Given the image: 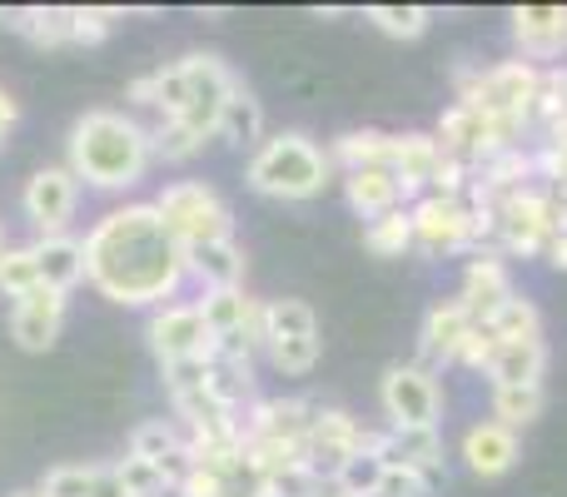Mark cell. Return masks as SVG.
I'll use <instances>...</instances> for the list:
<instances>
[{"label":"cell","instance_id":"obj_1","mask_svg":"<svg viewBox=\"0 0 567 497\" xmlns=\"http://www.w3.org/2000/svg\"><path fill=\"white\" fill-rule=\"evenodd\" d=\"M189 279L185 245L150 199L115 205L85 235V283L120 309H165Z\"/></svg>","mask_w":567,"mask_h":497},{"label":"cell","instance_id":"obj_28","mask_svg":"<svg viewBox=\"0 0 567 497\" xmlns=\"http://www.w3.org/2000/svg\"><path fill=\"white\" fill-rule=\"evenodd\" d=\"M383 473H389V463H383V433L363 428L359 453H353V458L339 468L333 493H339V497H373V493H379V483H383Z\"/></svg>","mask_w":567,"mask_h":497},{"label":"cell","instance_id":"obj_16","mask_svg":"<svg viewBox=\"0 0 567 497\" xmlns=\"http://www.w3.org/2000/svg\"><path fill=\"white\" fill-rule=\"evenodd\" d=\"M508 20L528 65L543 60V70H548V60H558L567 50V6H518Z\"/></svg>","mask_w":567,"mask_h":497},{"label":"cell","instance_id":"obj_9","mask_svg":"<svg viewBox=\"0 0 567 497\" xmlns=\"http://www.w3.org/2000/svg\"><path fill=\"white\" fill-rule=\"evenodd\" d=\"M179 80H185V100H179L175 125H185L189 135L209 139L219 130V110H225V100H229V90H235L239 75L219 55L195 50V55L179 60Z\"/></svg>","mask_w":567,"mask_h":497},{"label":"cell","instance_id":"obj_2","mask_svg":"<svg viewBox=\"0 0 567 497\" xmlns=\"http://www.w3.org/2000/svg\"><path fill=\"white\" fill-rule=\"evenodd\" d=\"M155 145H150V125H140L125 110H85L70 125V175L80 189H100V195H125L145 179Z\"/></svg>","mask_w":567,"mask_h":497},{"label":"cell","instance_id":"obj_35","mask_svg":"<svg viewBox=\"0 0 567 497\" xmlns=\"http://www.w3.org/2000/svg\"><path fill=\"white\" fill-rule=\"evenodd\" d=\"M543 413V383H523V389H493V423L503 428H528Z\"/></svg>","mask_w":567,"mask_h":497},{"label":"cell","instance_id":"obj_22","mask_svg":"<svg viewBox=\"0 0 567 497\" xmlns=\"http://www.w3.org/2000/svg\"><path fill=\"white\" fill-rule=\"evenodd\" d=\"M468 333H473L468 309H463L458 299H443V303H433L429 319H423L419 353L429 363H458V349H463V339H468Z\"/></svg>","mask_w":567,"mask_h":497},{"label":"cell","instance_id":"obj_24","mask_svg":"<svg viewBox=\"0 0 567 497\" xmlns=\"http://www.w3.org/2000/svg\"><path fill=\"white\" fill-rule=\"evenodd\" d=\"M343 199H349V209L359 219H369V225L383 215H393V209H409L393 169H359V175H343Z\"/></svg>","mask_w":567,"mask_h":497},{"label":"cell","instance_id":"obj_21","mask_svg":"<svg viewBox=\"0 0 567 497\" xmlns=\"http://www.w3.org/2000/svg\"><path fill=\"white\" fill-rule=\"evenodd\" d=\"M130 453L135 458H150V463H159L165 468V478H169V488H175L179 478L189 473V443H185V428H179L175 418H145L135 433H130Z\"/></svg>","mask_w":567,"mask_h":497},{"label":"cell","instance_id":"obj_31","mask_svg":"<svg viewBox=\"0 0 567 497\" xmlns=\"http://www.w3.org/2000/svg\"><path fill=\"white\" fill-rule=\"evenodd\" d=\"M209 393H215L225 408L245 413L249 403L259 398V393H255V363H245V359H219V353H209Z\"/></svg>","mask_w":567,"mask_h":497},{"label":"cell","instance_id":"obj_36","mask_svg":"<svg viewBox=\"0 0 567 497\" xmlns=\"http://www.w3.org/2000/svg\"><path fill=\"white\" fill-rule=\"evenodd\" d=\"M363 20L373 30H383L389 40H419L433 25V10L429 6H369Z\"/></svg>","mask_w":567,"mask_h":497},{"label":"cell","instance_id":"obj_30","mask_svg":"<svg viewBox=\"0 0 567 497\" xmlns=\"http://www.w3.org/2000/svg\"><path fill=\"white\" fill-rule=\"evenodd\" d=\"M293 339H319V313L303 299H275L265 303V349Z\"/></svg>","mask_w":567,"mask_h":497},{"label":"cell","instance_id":"obj_38","mask_svg":"<svg viewBox=\"0 0 567 497\" xmlns=\"http://www.w3.org/2000/svg\"><path fill=\"white\" fill-rule=\"evenodd\" d=\"M115 478H120V488H125V497H165L169 493L165 468L150 458H135V453L115 458Z\"/></svg>","mask_w":567,"mask_h":497},{"label":"cell","instance_id":"obj_32","mask_svg":"<svg viewBox=\"0 0 567 497\" xmlns=\"http://www.w3.org/2000/svg\"><path fill=\"white\" fill-rule=\"evenodd\" d=\"M483 329L493 333V343H523V339H543V313L533 299H523V293H513L508 303H503L498 313H493Z\"/></svg>","mask_w":567,"mask_h":497},{"label":"cell","instance_id":"obj_7","mask_svg":"<svg viewBox=\"0 0 567 497\" xmlns=\"http://www.w3.org/2000/svg\"><path fill=\"white\" fill-rule=\"evenodd\" d=\"M488 225H493V249L538 259V253H548V245L558 239V229H563L558 195L533 185V189H523V195H513L508 205L488 219Z\"/></svg>","mask_w":567,"mask_h":497},{"label":"cell","instance_id":"obj_25","mask_svg":"<svg viewBox=\"0 0 567 497\" xmlns=\"http://www.w3.org/2000/svg\"><path fill=\"white\" fill-rule=\"evenodd\" d=\"M548 373V343L523 339V343H498L488 363L493 389H523V383H543Z\"/></svg>","mask_w":567,"mask_h":497},{"label":"cell","instance_id":"obj_18","mask_svg":"<svg viewBox=\"0 0 567 497\" xmlns=\"http://www.w3.org/2000/svg\"><path fill=\"white\" fill-rule=\"evenodd\" d=\"M383 463L389 468H413L439 488L449 478L443 468V433L439 428H383Z\"/></svg>","mask_w":567,"mask_h":497},{"label":"cell","instance_id":"obj_27","mask_svg":"<svg viewBox=\"0 0 567 497\" xmlns=\"http://www.w3.org/2000/svg\"><path fill=\"white\" fill-rule=\"evenodd\" d=\"M35 259H40V283L50 289H75L85 283V239L80 235H55V239H35Z\"/></svg>","mask_w":567,"mask_h":497},{"label":"cell","instance_id":"obj_23","mask_svg":"<svg viewBox=\"0 0 567 497\" xmlns=\"http://www.w3.org/2000/svg\"><path fill=\"white\" fill-rule=\"evenodd\" d=\"M189 259V279L199 283V293L209 289H245V249L239 239H215V245H199V249H185Z\"/></svg>","mask_w":567,"mask_h":497},{"label":"cell","instance_id":"obj_39","mask_svg":"<svg viewBox=\"0 0 567 497\" xmlns=\"http://www.w3.org/2000/svg\"><path fill=\"white\" fill-rule=\"evenodd\" d=\"M265 497H323V478L303 463H284L265 478Z\"/></svg>","mask_w":567,"mask_h":497},{"label":"cell","instance_id":"obj_49","mask_svg":"<svg viewBox=\"0 0 567 497\" xmlns=\"http://www.w3.org/2000/svg\"><path fill=\"white\" fill-rule=\"evenodd\" d=\"M0 249H6V239H0Z\"/></svg>","mask_w":567,"mask_h":497},{"label":"cell","instance_id":"obj_26","mask_svg":"<svg viewBox=\"0 0 567 497\" xmlns=\"http://www.w3.org/2000/svg\"><path fill=\"white\" fill-rule=\"evenodd\" d=\"M225 145H239V149H259L265 145V105L255 100V90L245 80H235L229 90L225 110H219V130H215Z\"/></svg>","mask_w":567,"mask_h":497},{"label":"cell","instance_id":"obj_47","mask_svg":"<svg viewBox=\"0 0 567 497\" xmlns=\"http://www.w3.org/2000/svg\"><path fill=\"white\" fill-rule=\"evenodd\" d=\"M10 497H40V493H35V488H25V493H10Z\"/></svg>","mask_w":567,"mask_h":497},{"label":"cell","instance_id":"obj_41","mask_svg":"<svg viewBox=\"0 0 567 497\" xmlns=\"http://www.w3.org/2000/svg\"><path fill=\"white\" fill-rule=\"evenodd\" d=\"M373 497H433V483L423 478V473H413V468H389Z\"/></svg>","mask_w":567,"mask_h":497},{"label":"cell","instance_id":"obj_48","mask_svg":"<svg viewBox=\"0 0 567 497\" xmlns=\"http://www.w3.org/2000/svg\"><path fill=\"white\" fill-rule=\"evenodd\" d=\"M553 145H558V149H563V155H567V135H563V139H553Z\"/></svg>","mask_w":567,"mask_h":497},{"label":"cell","instance_id":"obj_42","mask_svg":"<svg viewBox=\"0 0 567 497\" xmlns=\"http://www.w3.org/2000/svg\"><path fill=\"white\" fill-rule=\"evenodd\" d=\"M175 497H219V468H205V463H189V473L169 488Z\"/></svg>","mask_w":567,"mask_h":497},{"label":"cell","instance_id":"obj_12","mask_svg":"<svg viewBox=\"0 0 567 497\" xmlns=\"http://www.w3.org/2000/svg\"><path fill=\"white\" fill-rule=\"evenodd\" d=\"M20 209H25L35 239H55L70 235V219L80 209V179L70 175V165H45L25 179L20 189Z\"/></svg>","mask_w":567,"mask_h":497},{"label":"cell","instance_id":"obj_29","mask_svg":"<svg viewBox=\"0 0 567 497\" xmlns=\"http://www.w3.org/2000/svg\"><path fill=\"white\" fill-rule=\"evenodd\" d=\"M393 155V135L383 130H349L329 145V165L343 169V175H359V169H389Z\"/></svg>","mask_w":567,"mask_h":497},{"label":"cell","instance_id":"obj_33","mask_svg":"<svg viewBox=\"0 0 567 497\" xmlns=\"http://www.w3.org/2000/svg\"><path fill=\"white\" fill-rule=\"evenodd\" d=\"M30 289H40V259L35 245H6L0 249V299H25Z\"/></svg>","mask_w":567,"mask_h":497},{"label":"cell","instance_id":"obj_37","mask_svg":"<svg viewBox=\"0 0 567 497\" xmlns=\"http://www.w3.org/2000/svg\"><path fill=\"white\" fill-rule=\"evenodd\" d=\"M100 468L105 463H55V468L40 478V497H90L100 483Z\"/></svg>","mask_w":567,"mask_h":497},{"label":"cell","instance_id":"obj_34","mask_svg":"<svg viewBox=\"0 0 567 497\" xmlns=\"http://www.w3.org/2000/svg\"><path fill=\"white\" fill-rule=\"evenodd\" d=\"M363 249H369L373 259H403V253L413 249V219H409V209H393V215L373 219V225L363 229Z\"/></svg>","mask_w":567,"mask_h":497},{"label":"cell","instance_id":"obj_15","mask_svg":"<svg viewBox=\"0 0 567 497\" xmlns=\"http://www.w3.org/2000/svg\"><path fill=\"white\" fill-rule=\"evenodd\" d=\"M513 293L518 289H513L508 263H503L498 253H473L468 269H463V289H458V303L468 309L473 329H483V323H488L493 313L513 299Z\"/></svg>","mask_w":567,"mask_h":497},{"label":"cell","instance_id":"obj_50","mask_svg":"<svg viewBox=\"0 0 567 497\" xmlns=\"http://www.w3.org/2000/svg\"><path fill=\"white\" fill-rule=\"evenodd\" d=\"M333 497H339V493H333Z\"/></svg>","mask_w":567,"mask_h":497},{"label":"cell","instance_id":"obj_40","mask_svg":"<svg viewBox=\"0 0 567 497\" xmlns=\"http://www.w3.org/2000/svg\"><path fill=\"white\" fill-rule=\"evenodd\" d=\"M269 363H275L279 373H289V379H303V373H313V363H319L323 353V339H293V343H275V349H265Z\"/></svg>","mask_w":567,"mask_h":497},{"label":"cell","instance_id":"obj_4","mask_svg":"<svg viewBox=\"0 0 567 497\" xmlns=\"http://www.w3.org/2000/svg\"><path fill=\"white\" fill-rule=\"evenodd\" d=\"M533 95H538V65H528V60H503L493 70H463L458 75V100L498 120L513 145L533 125Z\"/></svg>","mask_w":567,"mask_h":497},{"label":"cell","instance_id":"obj_43","mask_svg":"<svg viewBox=\"0 0 567 497\" xmlns=\"http://www.w3.org/2000/svg\"><path fill=\"white\" fill-rule=\"evenodd\" d=\"M493 349H498V343H493V333L488 329H473L468 339H463V349H458V363H463V369H483V373H488Z\"/></svg>","mask_w":567,"mask_h":497},{"label":"cell","instance_id":"obj_11","mask_svg":"<svg viewBox=\"0 0 567 497\" xmlns=\"http://www.w3.org/2000/svg\"><path fill=\"white\" fill-rule=\"evenodd\" d=\"M145 339H150V353L159 359V369H175V363L209 359V353H215V333H209L195 299L189 303L175 299V303H165V309H150Z\"/></svg>","mask_w":567,"mask_h":497},{"label":"cell","instance_id":"obj_14","mask_svg":"<svg viewBox=\"0 0 567 497\" xmlns=\"http://www.w3.org/2000/svg\"><path fill=\"white\" fill-rule=\"evenodd\" d=\"M65 313H70V293L40 283V289H30L25 299L10 303V339H16L25 353L55 349L60 329H65Z\"/></svg>","mask_w":567,"mask_h":497},{"label":"cell","instance_id":"obj_6","mask_svg":"<svg viewBox=\"0 0 567 497\" xmlns=\"http://www.w3.org/2000/svg\"><path fill=\"white\" fill-rule=\"evenodd\" d=\"M150 205L159 209L165 229L179 239L185 249L215 245V239H235V215H229L225 195L205 179H169Z\"/></svg>","mask_w":567,"mask_h":497},{"label":"cell","instance_id":"obj_19","mask_svg":"<svg viewBox=\"0 0 567 497\" xmlns=\"http://www.w3.org/2000/svg\"><path fill=\"white\" fill-rule=\"evenodd\" d=\"M523 458V443L513 428H503V423H473L468 433H463V463H468V473H478V478H503V473H513Z\"/></svg>","mask_w":567,"mask_h":497},{"label":"cell","instance_id":"obj_3","mask_svg":"<svg viewBox=\"0 0 567 497\" xmlns=\"http://www.w3.org/2000/svg\"><path fill=\"white\" fill-rule=\"evenodd\" d=\"M329 175H333L329 149H319L309 135H299V130L269 135L265 145L249 155V169H245L249 189L265 199H319Z\"/></svg>","mask_w":567,"mask_h":497},{"label":"cell","instance_id":"obj_8","mask_svg":"<svg viewBox=\"0 0 567 497\" xmlns=\"http://www.w3.org/2000/svg\"><path fill=\"white\" fill-rule=\"evenodd\" d=\"M413 219V249L429 259H449V253L478 249V215L463 195H423L409 205Z\"/></svg>","mask_w":567,"mask_h":497},{"label":"cell","instance_id":"obj_44","mask_svg":"<svg viewBox=\"0 0 567 497\" xmlns=\"http://www.w3.org/2000/svg\"><path fill=\"white\" fill-rule=\"evenodd\" d=\"M16 120H20V105L10 100V90L0 85V149H6V139H10V130H16Z\"/></svg>","mask_w":567,"mask_h":497},{"label":"cell","instance_id":"obj_45","mask_svg":"<svg viewBox=\"0 0 567 497\" xmlns=\"http://www.w3.org/2000/svg\"><path fill=\"white\" fill-rule=\"evenodd\" d=\"M90 497H125V488H120V478H115V463H105L100 468V483H95V493Z\"/></svg>","mask_w":567,"mask_h":497},{"label":"cell","instance_id":"obj_46","mask_svg":"<svg viewBox=\"0 0 567 497\" xmlns=\"http://www.w3.org/2000/svg\"><path fill=\"white\" fill-rule=\"evenodd\" d=\"M553 195H558V215H563V229H567V185L553 189Z\"/></svg>","mask_w":567,"mask_h":497},{"label":"cell","instance_id":"obj_20","mask_svg":"<svg viewBox=\"0 0 567 497\" xmlns=\"http://www.w3.org/2000/svg\"><path fill=\"white\" fill-rule=\"evenodd\" d=\"M199 313H205L209 333L215 339H229V333H255L259 349H265V303L249 299L245 289H209L199 293Z\"/></svg>","mask_w":567,"mask_h":497},{"label":"cell","instance_id":"obj_5","mask_svg":"<svg viewBox=\"0 0 567 497\" xmlns=\"http://www.w3.org/2000/svg\"><path fill=\"white\" fill-rule=\"evenodd\" d=\"M120 10H100V6H16L0 10V30L30 40L45 50H65V45H100L115 30Z\"/></svg>","mask_w":567,"mask_h":497},{"label":"cell","instance_id":"obj_13","mask_svg":"<svg viewBox=\"0 0 567 497\" xmlns=\"http://www.w3.org/2000/svg\"><path fill=\"white\" fill-rule=\"evenodd\" d=\"M363 423L343 408H319L309 423V438H303V468H313L323 483L339 478V468L359 453Z\"/></svg>","mask_w":567,"mask_h":497},{"label":"cell","instance_id":"obj_10","mask_svg":"<svg viewBox=\"0 0 567 497\" xmlns=\"http://www.w3.org/2000/svg\"><path fill=\"white\" fill-rule=\"evenodd\" d=\"M379 403L389 413V428H439L443 418V389L423 363H389Z\"/></svg>","mask_w":567,"mask_h":497},{"label":"cell","instance_id":"obj_17","mask_svg":"<svg viewBox=\"0 0 567 497\" xmlns=\"http://www.w3.org/2000/svg\"><path fill=\"white\" fill-rule=\"evenodd\" d=\"M389 169L403 185V199H423L433 189V179H439V169H443L439 135H393Z\"/></svg>","mask_w":567,"mask_h":497}]
</instances>
